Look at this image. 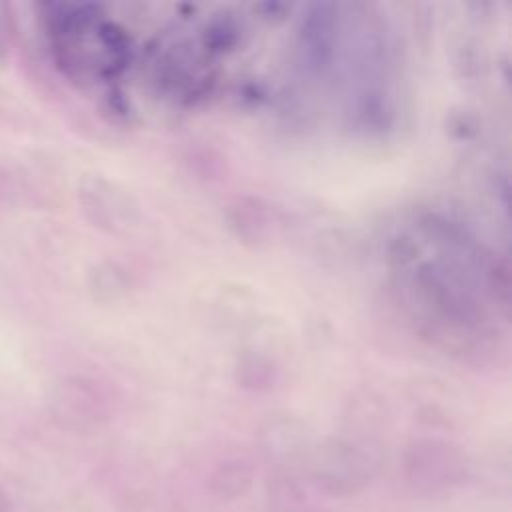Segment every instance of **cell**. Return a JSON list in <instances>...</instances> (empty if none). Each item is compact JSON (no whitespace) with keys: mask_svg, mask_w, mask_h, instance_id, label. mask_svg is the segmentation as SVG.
I'll use <instances>...</instances> for the list:
<instances>
[{"mask_svg":"<svg viewBox=\"0 0 512 512\" xmlns=\"http://www.w3.org/2000/svg\"><path fill=\"white\" fill-rule=\"evenodd\" d=\"M466 474L462 456L444 444H416L402 464V476L412 494L420 498H436L456 488Z\"/></svg>","mask_w":512,"mask_h":512,"instance_id":"6da1fadb","label":"cell"},{"mask_svg":"<svg viewBox=\"0 0 512 512\" xmlns=\"http://www.w3.org/2000/svg\"><path fill=\"white\" fill-rule=\"evenodd\" d=\"M378 472V456L360 446L336 444L320 452L312 464L314 486L334 498L360 492Z\"/></svg>","mask_w":512,"mask_h":512,"instance_id":"7a4b0ae2","label":"cell"},{"mask_svg":"<svg viewBox=\"0 0 512 512\" xmlns=\"http://www.w3.org/2000/svg\"><path fill=\"white\" fill-rule=\"evenodd\" d=\"M264 504L268 512H308L310 496L294 470H274L266 480Z\"/></svg>","mask_w":512,"mask_h":512,"instance_id":"3957f363","label":"cell"},{"mask_svg":"<svg viewBox=\"0 0 512 512\" xmlns=\"http://www.w3.org/2000/svg\"><path fill=\"white\" fill-rule=\"evenodd\" d=\"M254 480V470L246 460H226L214 468L208 480V492L216 502L242 498Z\"/></svg>","mask_w":512,"mask_h":512,"instance_id":"277c9868","label":"cell"},{"mask_svg":"<svg viewBox=\"0 0 512 512\" xmlns=\"http://www.w3.org/2000/svg\"><path fill=\"white\" fill-rule=\"evenodd\" d=\"M0 512H10V502L2 490H0Z\"/></svg>","mask_w":512,"mask_h":512,"instance_id":"5b68a950","label":"cell"}]
</instances>
